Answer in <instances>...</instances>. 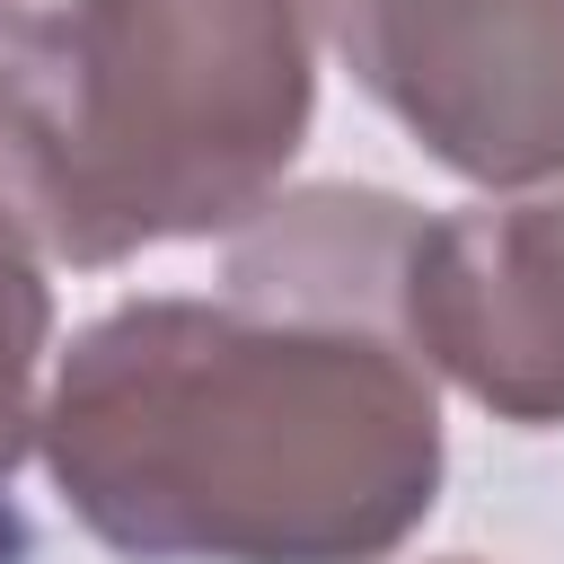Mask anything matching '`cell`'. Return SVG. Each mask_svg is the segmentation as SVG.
I'll return each mask as SVG.
<instances>
[{"label":"cell","instance_id":"1","mask_svg":"<svg viewBox=\"0 0 564 564\" xmlns=\"http://www.w3.org/2000/svg\"><path fill=\"white\" fill-rule=\"evenodd\" d=\"M62 511L132 564H388L441 502V388L397 317L123 300L35 405Z\"/></svg>","mask_w":564,"mask_h":564},{"label":"cell","instance_id":"2","mask_svg":"<svg viewBox=\"0 0 564 564\" xmlns=\"http://www.w3.org/2000/svg\"><path fill=\"white\" fill-rule=\"evenodd\" d=\"M317 115V0H79L0 53V203L53 264L247 229Z\"/></svg>","mask_w":564,"mask_h":564},{"label":"cell","instance_id":"3","mask_svg":"<svg viewBox=\"0 0 564 564\" xmlns=\"http://www.w3.org/2000/svg\"><path fill=\"white\" fill-rule=\"evenodd\" d=\"M344 70L467 185L564 167V0H317Z\"/></svg>","mask_w":564,"mask_h":564},{"label":"cell","instance_id":"4","mask_svg":"<svg viewBox=\"0 0 564 564\" xmlns=\"http://www.w3.org/2000/svg\"><path fill=\"white\" fill-rule=\"evenodd\" d=\"M397 335L432 379L502 423H564V167L414 220Z\"/></svg>","mask_w":564,"mask_h":564},{"label":"cell","instance_id":"5","mask_svg":"<svg viewBox=\"0 0 564 564\" xmlns=\"http://www.w3.org/2000/svg\"><path fill=\"white\" fill-rule=\"evenodd\" d=\"M53 352V291H44V247L18 229V212L0 203V485L18 476V458L35 449V379Z\"/></svg>","mask_w":564,"mask_h":564},{"label":"cell","instance_id":"6","mask_svg":"<svg viewBox=\"0 0 564 564\" xmlns=\"http://www.w3.org/2000/svg\"><path fill=\"white\" fill-rule=\"evenodd\" d=\"M79 0H0V53H18V44H44L62 18H70Z\"/></svg>","mask_w":564,"mask_h":564},{"label":"cell","instance_id":"7","mask_svg":"<svg viewBox=\"0 0 564 564\" xmlns=\"http://www.w3.org/2000/svg\"><path fill=\"white\" fill-rule=\"evenodd\" d=\"M449 564H476V555H449Z\"/></svg>","mask_w":564,"mask_h":564}]
</instances>
